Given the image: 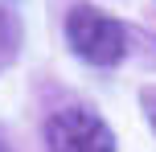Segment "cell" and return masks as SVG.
<instances>
[{
    "label": "cell",
    "mask_w": 156,
    "mask_h": 152,
    "mask_svg": "<svg viewBox=\"0 0 156 152\" xmlns=\"http://www.w3.org/2000/svg\"><path fill=\"white\" fill-rule=\"evenodd\" d=\"M66 41L90 66H119L127 58V29L115 16L99 12L90 4L70 8V16H66Z\"/></svg>",
    "instance_id": "obj_1"
},
{
    "label": "cell",
    "mask_w": 156,
    "mask_h": 152,
    "mask_svg": "<svg viewBox=\"0 0 156 152\" xmlns=\"http://www.w3.org/2000/svg\"><path fill=\"white\" fill-rule=\"evenodd\" d=\"M49 152H115V132L86 107H66L45 123Z\"/></svg>",
    "instance_id": "obj_2"
},
{
    "label": "cell",
    "mask_w": 156,
    "mask_h": 152,
    "mask_svg": "<svg viewBox=\"0 0 156 152\" xmlns=\"http://www.w3.org/2000/svg\"><path fill=\"white\" fill-rule=\"evenodd\" d=\"M16 49H21V25H16L12 12L0 8V70L16 58Z\"/></svg>",
    "instance_id": "obj_3"
},
{
    "label": "cell",
    "mask_w": 156,
    "mask_h": 152,
    "mask_svg": "<svg viewBox=\"0 0 156 152\" xmlns=\"http://www.w3.org/2000/svg\"><path fill=\"white\" fill-rule=\"evenodd\" d=\"M140 107H144V119H148V128L156 132V87H144V90H140Z\"/></svg>",
    "instance_id": "obj_4"
},
{
    "label": "cell",
    "mask_w": 156,
    "mask_h": 152,
    "mask_svg": "<svg viewBox=\"0 0 156 152\" xmlns=\"http://www.w3.org/2000/svg\"><path fill=\"white\" fill-rule=\"evenodd\" d=\"M0 152H8V144H4V140H0Z\"/></svg>",
    "instance_id": "obj_5"
}]
</instances>
